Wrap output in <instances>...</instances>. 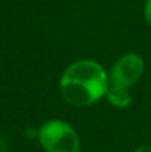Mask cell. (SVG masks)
<instances>
[{
	"mask_svg": "<svg viewBox=\"0 0 151 152\" xmlns=\"http://www.w3.org/2000/svg\"><path fill=\"white\" fill-rule=\"evenodd\" d=\"M110 87V77L102 65L92 59L73 62L59 80L64 101L73 106H91L101 101Z\"/></svg>",
	"mask_w": 151,
	"mask_h": 152,
	"instance_id": "obj_1",
	"label": "cell"
},
{
	"mask_svg": "<svg viewBox=\"0 0 151 152\" xmlns=\"http://www.w3.org/2000/svg\"><path fill=\"white\" fill-rule=\"evenodd\" d=\"M144 74V59L138 53H126L117 59L110 72V84L130 87Z\"/></svg>",
	"mask_w": 151,
	"mask_h": 152,
	"instance_id": "obj_3",
	"label": "cell"
},
{
	"mask_svg": "<svg viewBox=\"0 0 151 152\" xmlns=\"http://www.w3.org/2000/svg\"><path fill=\"white\" fill-rule=\"evenodd\" d=\"M135 152H151V145H142V146L136 148Z\"/></svg>",
	"mask_w": 151,
	"mask_h": 152,
	"instance_id": "obj_6",
	"label": "cell"
},
{
	"mask_svg": "<svg viewBox=\"0 0 151 152\" xmlns=\"http://www.w3.org/2000/svg\"><path fill=\"white\" fill-rule=\"evenodd\" d=\"M145 19H147L148 25H151V0H147V3H145Z\"/></svg>",
	"mask_w": 151,
	"mask_h": 152,
	"instance_id": "obj_5",
	"label": "cell"
},
{
	"mask_svg": "<svg viewBox=\"0 0 151 152\" xmlns=\"http://www.w3.org/2000/svg\"><path fill=\"white\" fill-rule=\"evenodd\" d=\"M37 134L40 145L46 152H80L79 134L67 121H46Z\"/></svg>",
	"mask_w": 151,
	"mask_h": 152,
	"instance_id": "obj_2",
	"label": "cell"
},
{
	"mask_svg": "<svg viewBox=\"0 0 151 152\" xmlns=\"http://www.w3.org/2000/svg\"><path fill=\"white\" fill-rule=\"evenodd\" d=\"M105 96H107L108 102L116 108H127L132 103V96H130L127 87L110 84Z\"/></svg>",
	"mask_w": 151,
	"mask_h": 152,
	"instance_id": "obj_4",
	"label": "cell"
}]
</instances>
